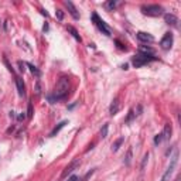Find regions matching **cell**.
Returning a JSON list of instances; mask_svg holds the SVG:
<instances>
[{"mask_svg": "<svg viewBox=\"0 0 181 181\" xmlns=\"http://www.w3.org/2000/svg\"><path fill=\"white\" fill-rule=\"evenodd\" d=\"M68 94H69V79L66 77H61L55 85V88H54L52 95H48V100L51 103L60 102V100L65 99L68 96Z\"/></svg>", "mask_w": 181, "mask_h": 181, "instance_id": "cell-1", "label": "cell"}, {"mask_svg": "<svg viewBox=\"0 0 181 181\" xmlns=\"http://www.w3.org/2000/svg\"><path fill=\"white\" fill-rule=\"evenodd\" d=\"M159 58L157 57H154V55H151V54H137V55H134L132 58V64L134 68H140V66L146 65L148 62H151V61H157Z\"/></svg>", "mask_w": 181, "mask_h": 181, "instance_id": "cell-2", "label": "cell"}, {"mask_svg": "<svg viewBox=\"0 0 181 181\" xmlns=\"http://www.w3.org/2000/svg\"><path fill=\"white\" fill-rule=\"evenodd\" d=\"M142 13L148 17H160L164 14V9L160 4H144L142 6Z\"/></svg>", "mask_w": 181, "mask_h": 181, "instance_id": "cell-3", "label": "cell"}, {"mask_svg": "<svg viewBox=\"0 0 181 181\" xmlns=\"http://www.w3.org/2000/svg\"><path fill=\"white\" fill-rule=\"evenodd\" d=\"M178 156H180V154H178V150H176L174 154L170 157V164L167 167V170L164 171V174L161 176V180L160 181H170L173 173H174V170H176V167H177V163H178Z\"/></svg>", "mask_w": 181, "mask_h": 181, "instance_id": "cell-4", "label": "cell"}, {"mask_svg": "<svg viewBox=\"0 0 181 181\" xmlns=\"http://www.w3.org/2000/svg\"><path fill=\"white\" fill-rule=\"evenodd\" d=\"M92 21H94V24L98 27V30L100 31L102 34H105L106 37H110L112 33H110V28L106 26V23L98 16V13H92Z\"/></svg>", "mask_w": 181, "mask_h": 181, "instance_id": "cell-5", "label": "cell"}, {"mask_svg": "<svg viewBox=\"0 0 181 181\" xmlns=\"http://www.w3.org/2000/svg\"><path fill=\"white\" fill-rule=\"evenodd\" d=\"M173 43H174V35L171 31H168V33H165L163 35V38L160 40V47L164 49V51H168V49H171L173 47Z\"/></svg>", "mask_w": 181, "mask_h": 181, "instance_id": "cell-6", "label": "cell"}, {"mask_svg": "<svg viewBox=\"0 0 181 181\" xmlns=\"http://www.w3.org/2000/svg\"><path fill=\"white\" fill-rule=\"evenodd\" d=\"M79 164H81V160H79V159H74V160L64 168V171H62V174H61V178H66L77 167H79Z\"/></svg>", "mask_w": 181, "mask_h": 181, "instance_id": "cell-7", "label": "cell"}, {"mask_svg": "<svg viewBox=\"0 0 181 181\" xmlns=\"http://www.w3.org/2000/svg\"><path fill=\"white\" fill-rule=\"evenodd\" d=\"M164 21L165 24H168V26H171V27H176V28H178V18L174 16V14H170V13H165L164 14Z\"/></svg>", "mask_w": 181, "mask_h": 181, "instance_id": "cell-8", "label": "cell"}, {"mask_svg": "<svg viewBox=\"0 0 181 181\" xmlns=\"http://www.w3.org/2000/svg\"><path fill=\"white\" fill-rule=\"evenodd\" d=\"M136 37L140 43H153L154 41V37L150 33H144V31H139L136 34Z\"/></svg>", "mask_w": 181, "mask_h": 181, "instance_id": "cell-9", "label": "cell"}, {"mask_svg": "<svg viewBox=\"0 0 181 181\" xmlns=\"http://www.w3.org/2000/svg\"><path fill=\"white\" fill-rule=\"evenodd\" d=\"M64 4L66 6V9H68L69 14H71V16L74 17L75 20H79V14H78V10H77V7L74 6V3H72V1H68V0H66L65 3H64Z\"/></svg>", "mask_w": 181, "mask_h": 181, "instance_id": "cell-10", "label": "cell"}, {"mask_svg": "<svg viewBox=\"0 0 181 181\" xmlns=\"http://www.w3.org/2000/svg\"><path fill=\"white\" fill-rule=\"evenodd\" d=\"M16 86H17V92L20 96H24L26 95V85L23 82V79L20 77H16Z\"/></svg>", "mask_w": 181, "mask_h": 181, "instance_id": "cell-11", "label": "cell"}, {"mask_svg": "<svg viewBox=\"0 0 181 181\" xmlns=\"http://www.w3.org/2000/svg\"><path fill=\"white\" fill-rule=\"evenodd\" d=\"M119 100H117V98H115L113 99V102L110 103V108H109V113H110V116H113V115H116L117 112H119Z\"/></svg>", "mask_w": 181, "mask_h": 181, "instance_id": "cell-12", "label": "cell"}, {"mask_svg": "<svg viewBox=\"0 0 181 181\" xmlns=\"http://www.w3.org/2000/svg\"><path fill=\"white\" fill-rule=\"evenodd\" d=\"M66 30H68V31L71 33V35H72V37H74V38H75L77 41H79V43L82 41L81 35L78 34V31H77V28H75V27H72V26H66Z\"/></svg>", "mask_w": 181, "mask_h": 181, "instance_id": "cell-13", "label": "cell"}, {"mask_svg": "<svg viewBox=\"0 0 181 181\" xmlns=\"http://www.w3.org/2000/svg\"><path fill=\"white\" fill-rule=\"evenodd\" d=\"M132 157H133V150L132 147L127 148V153H126V156H125V160H123V163H125V165H129L132 164Z\"/></svg>", "mask_w": 181, "mask_h": 181, "instance_id": "cell-14", "label": "cell"}, {"mask_svg": "<svg viewBox=\"0 0 181 181\" xmlns=\"http://www.w3.org/2000/svg\"><path fill=\"white\" fill-rule=\"evenodd\" d=\"M26 66H28V68H30L31 74H33V75H35L37 78H40V77H41V71H40V69H38L35 65H33L31 62H26Z\"/></svg>", "mask_w": 181, "mask_h": 181, "instance_id": "cell-15", "label": "cell"}, {"mask_svg": "<svg viewBox=\"0 0 181 181\" xmlns=\"http://www.w3.org/2000/svg\"><path fill=\"white\" fill-rule=\"evenodd\" d=\"M163 139L164 140H168L171 137V133H173V129H171V125H165L164 126V130H163Z\"/></svg>", "mask_w": 181, "mask_h": 181, "instance_id": "cell-16", "label": "cell"}, {"mask_svg": "<svg viewBox=\"0 0 181 181\" xmlns=\"http://www.w3.org/2000/svg\"><path fill=\"white\" fill-rule=\"evenodd\" d=\"M66 123H68L66 120H62L61 123H58V126H55V127L52 129V132L49 133V137H54V136H55L57 133H58V132H60V130H61V129H62V127H64V126H65Z\"/></svg>", "mask_w": 181, "mask_h": 181, "instance_id": "cell-17", "label": "cell"}, {"mask_svg": "<svg viewBox=\"0 0 181 181\" xmlns=\"http://www.w3.org/2000/svg\"><path fill=\"white\" fill-rule=\"evenodd\" d=\"M125 142V137L122 136V137H119V139H116L115 142H113V144H112V151H117L119 147L122 146V143Z\"/></svg>", "mask_w": 181, "mask_h": 181, "instance_id": "cell-18", "label": "cell"}, {"mask_svg": "<svg viewBox=\"0 0 181 181\" xmlns=\"http://www.w3.org/2000/svg\"><path fill=\"white\" fill-rule=\"evenodd\" d=\"M116 6H117V1H116V0H108V1L105 3V7H106V10H109V12H113L116 9Z\"/></svg>", "mask_w": 181, "mask_h": 181, "instance_id": "cell-19", "label": "cell"}, {"mask_svg": "<svg viewBox=\"0 0 181 181\" xmlns=\"http://www.w3.org/2000/svg\"><path fill=\"white\" fill-rule=\"evenodd\" d=\"M139 51H140V54H151V55H154V49L147 47V45H140Z\"/></svg>", "mask_w": 181, "mask_h": 181, "instance_id": "cell-20", "label": "cell"}, {"mask_svg": "<svg viewBox=\"0 0 181 181\" xmlns=\"http://www.w3.org/2000/svg\"><path fill=\"white\" fill-rule=\"evenodd\" d=\"M108 132H109V123H105L100 129V137L102 139H106L108 137Z\"/></svg>", "mask_w": 181, "mask_h": 181, "instance_id": "cell-21", "label": "cell"}, {"mask_svg": "<svg viewBox=\"0 0 181 181\" xmlns=\"http://www.w3.org/2000/svg\"><path fill=\"white\" fill-rule=\"evenodd\" d=\"M134 117H136V113H134V110H133V109H130V110H129V113H127V117L125 119V123H130Z\"/></svg>", "mask_w": 181, "mask_h": 181, "instance_id": "cell-22", "label": "cell"}, {"mask_svg": "<svg viewBox=\"0 0 181 181\" xmlns=\"http://www.w3.org/2000/svg\"><path fill=\"white\" fill-rule=\"evenodd\" d=\"M34 115L33 112V103H31V100H28V105H27V117L28 119H31Z\"/></svg>", "mask_w": 181, "mask_h": 181, "instance_id": "cell-23", "label": "cell"}, {"mask_svg": "<svg viewBox=\"0 0 181 181\" xmlns=\"http://www.w3.org/2000/svg\"><path fill=\"white\" fill-rule=\"evenodd\" d=\"M163 140H164V139H163V133H159V134H156V136H154V140H153V142H154V144H156V146H159Z\"/></svg>", "mask_w": 181, "mask_h": 181, "instance_id": "cell-24", "label": "cell"}, {"mask_svg": "<svg viewBox=\"0 0 181 181\" xmlns=\"http://www.w3.org/2000/svg\"><path fill=\"white\" fill-rule=\"evenodd\" d=\"M147 161H148V153H146L144 157H143V160H142V164H140V171L144 170V167H146V164H147Z\"/></svg>", "mask_w": 181, "mask_h": 181, "instance_id": "cell-25", "label": "cell"}, {"mask_svg": "<svg viewBox=\"0 0 181 181\" xmlns=\"http://www.w3.org/2000/svg\"><path fill=\"white\" fill-rule=\"evenodd\" d=\"M94 173H95V168H92L91 171H88V173H86V174L83 176V178H82L81 181H88V180H89V177H91V176H92Z\"/></svg>", "mask_w": 181, "mask_h": 181, "instance_id": "cell-26", "label": "cell"}, {"mask_svg": "<svg viewBox=\"0 0 181 181\" xmlns=\"http://www.w3.org/2000/svg\"><path fill=\"white\" fill-rule=\"evenodd\" d=\"M40 94H41V83H40V81H37L35 82V95L40 96Z\"/></svg>", "mask_w": 181, "mask_h": 181, "instance_id": "cell-27", "label": "cell"}, {"mask_svg": "<svg viewBox=\"0 0 181 181\" xmlns=\"http://www.w3.org/2000/svg\"><path fill=\"white\" fill-rule=\"evenodd\" d=\"M17 65H18V69H20L21 72H24V71H26V62H23V61H18V62H17Z\"/></svg>", "mask_w": 181, "mask_h": 181, "instance_id": "cell-28", "label": "cell"}, {"mask_svg": "<svg viewBox=\"0 0 181 181\" xmlns=\"http://www.w3.org/2000/svg\"><path fill=\"white\" fill-rule=\"evenodd\" d=\"M55 16H57L58 20H62V18H64V13H62V10H60V9H58V10H57V13H55Z\"/></svg>", "mask_w": 181, "mask_h": 181, "instance_id": "cell-29", "label": "cell"}, {"mask_svg": "<svg viewBox=\"0 0 181 181\" xmlns=\"http://www.w3.org/2000/svg\"><path fill=\"white\" fill-rule=\"evenodd\" d=\"M4 64L7 65V68H9V71H10L12 74H14V69H13V66L10 65V64H9V61H7V58H4Z\"/></svg>", "mask_w": 181, "mask_h": 181, "instance_id": "cell-30", "label": "cell"}, {"mask_svg": "<svg viewBox=\"0 0 181 181\" xmlns=\"http://www.w3.org/2000/svg\"><path fill=\"white\" fill-rule=\"evenodd\" d=\"M115 43H116V45H117V48H119V49H125V51H126V47H125L120 41H117V40H116Z\"/></svg>", "mask_w": 181, "mask_h": 181, "instance_id": "cell-31", "label": "cell"}, {"mask_svg": "<svg viewBox=\"0 0 181 181\" xmlns=\"http://www.w3.org/2000/svg\"><path fill=\"white\" fill-rule=\"evenodd\" d=\"M68 181H79V177H78V176H75V174H74V176H71V177H69V178H68Z\"/></svg>", "mask_w": 181, "mask_h": 181, "instance_id": "cell-32", "label": "cell"}, {"mask_svg": "<svg viewBox=\"0 0 181 181\" xmlns=\"http://www.w3.org/2000/svg\"><path fill=\"white\" fill-rule=\"evenodd\" d=\"M26 117H27V115H24V112H21L20 115L17 116V119H18V120H24Z\"/></svg>", "mask_w": 181, "mask_h": 181, "instance_id": "cell-33", "label": "cell"}, {"mask_svg": "<svg viewBox=\"0 0 181 181\" xmlns=\"http://www.w3.org/2000/svg\"><path fill=\"white\" fill-rule=\"evenodd\" d=\"M48 24H47V23H45V24H44V27H43V31H48Z\"/></svg>", "mask_w": 181, "mask_h": 181, "instance_id": "cell-34", "label": "cell"}, {"mask_svg": "<svg viewBox=\"0 0 181 181\" xmlns=\"http://www.w3.org/2000/svg\"><path fill=\"white\" fill-rule=\"evenodd\" d=\"M122 69H125V71L129 69V65H127V64H123V65H122Z\"/></svg>", "mask_w": 181, "mask_h": 181, "instance_id": "cell-35", "label": "cell"}, {"mask_svg": "<svg viewBox=\"0 0 181 181\" xmlns=\"http://www.w3.org/2000/svg\"><path fill=\"white\" fill-rule=\"evenodd\" d=\"M41 14H44V16H45V17H48V13H47L45 10H41Z\"/></svg>", "mask_w": 181, "mask_h": 181, "instance_id": "cell-36", "label": "cell"}, {"mask_svg": "<svg viewBox=\"0 0 181 181\" xmlns=\"http://www.w3.org/2000/svg\"><path fill=\"white\" fill-rule=\"evenodd\" d=\"M13 130H14V126H12V127H9V129H7V133L13 132Z\"/></svg>", "mask_w": 181, "mask_h": 181, "instance_id": "cell-37", "label": "cell"}, {"mask_svg": "<svg viewBox=\"0 0 181 181\" xmlns=\"http://www.w3.org/2000/svg\"><path fill=\"white\" fill-rule=\"evenodd\" d=\"M176 181H180V177H177V178H176Z\"/></svg>", "mask_w": 181, "mask_h": 181, "instance_id": "cell-38", "label": "cell"}]
</instances>
